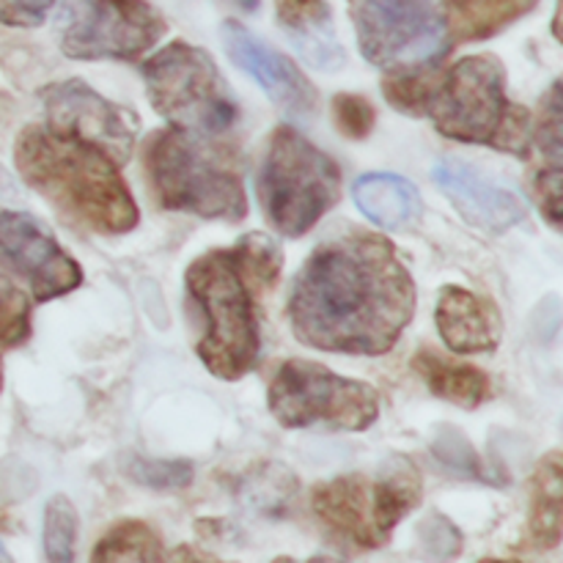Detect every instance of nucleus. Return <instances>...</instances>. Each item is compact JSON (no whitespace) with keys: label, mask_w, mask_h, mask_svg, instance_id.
I'll list each match as a JSON object with an SVG mask.
<instances>
[{"label":"nucleus","mask_w":563,"mask_h":563,"mask_svg":"<svg viewBox=\"0 0 563 563\" xmlns=\"http://www.w3.org/2000/svg\"><path fill=\"white\" fill-rule=\"evenodd\" d=\"M154 110L176 130L192 135H220L240 115L236 99L214 66L212 55L187 42H170L143 64Z\"/></svg>","instance_id":"6e6552de"},{"label":"nucleus","mask_w":563,"mask_h":563,"mask_svg":"<svg viewBox=\"0 0 563 563\" xmlns=\"http://www.w3.org/2000/svg\"><path fill=\"white\" fill-rule=\"evenodd\" d=\"M273 563H341V561H335V559H328V555H313V559H308V561H295V559H275Z\"/></svg>","instance_id":"2f4dec72"},{"label":"nucleus","mask_w":563,"mask_h":563,"mask_svg":"<svg viewBox=\"0 0 563 563\" xmlns=\"http://www.w3.org/2000/svg\"><path fill=\"white\" fill-rule=\"evenodd\" d=\"M357 209L385 231H401L418 223L423 201L410 179L396 174H366L352 187Z\"/></svg>","instance_id":"a211bd4d"},{"label":"nucleus","mask_w":563,"mask_h":563,"mask_svg":"<svg viewBox=\"0 0 563 563\" xmlns=\"http://www.w3.org/2000/svg\"><path fill=\"white\" fill-rule=\"evenodd\" d=\"M31 339V300L16 286H0V346L14 350Z\"/></svg>","instance_id":"bb28decb"},{"label":"nucleus","mask_w":563,"mask_h":563,"mask_svg":"<svg viewBox=\"0 0 563 563\" xmlns=\"http://www.w3.org/2000/svg\"><path fill=\"white\" fill-rule=\"evenodd\" d=\"M539 0H445V27L454 42H484L537 9Z\"/></svg>","instance_id":"6ab92c4d"},{"label":"nucleus","mask_w":563,"mask_h":563,"mask_svg":"<svg viewBox=\"0 0 563 563\" xmlns=\"http://www.w3.org/2000/svg\"><path fill=\"white\" fill-rule=\"evenodd\" d=\"M396 110L427 115L440 135L460 143L528 154L531 115L506 93V69L495 55H467L440 75L394 71L383 86Z\"/></svg>","instance_id":"7ed1b4c3"},{"label":"nucleus","mask_w":563,"mask_h":563,"mask_svg":"<svg viewBox=\"0 0 563 563\" xmlns=\"http://www.w3.org/2000/svg\"><path fill=\"white\" fill-rule=\"evenodd\" d=\"M0 278L20 280L33 300L47 302L75 291L82 269L33 214L0 207Z\"/></svg>","instance_id":"ddd939ff"},{"label":"nucleus","mask_w":563,"mask_h":563,"mask_svg":"<svg viewBox=\"0 0 563 563\" xmlns=\"http://www.w3.org/2000/svg\"><path fill=\"white\" fill-rule=\"evenodd\" d=\"M38 97L47 115L44 124L49 130L99 148L115 165L130 163L141 126L130 108L110 102L82 80L49 82L38 91Z\"/></svg>","instance_id":"f8f14e48"},{"label":"nucleus","mask_w":563,"mask_h":563,"mask_svg":"<svg viewBox=\"0 0 563 563\" xmlns=\"http://www.w3.org/2000/svg\"><path fill=\"white\" fill-rule=\"evenodd\" d=\"M561 82L550 88L542 104V121L537 126V152L542 165L537 174H563V113H561Z\"/></svg>","instance_id":"393cba45"},{"label":"nucleus","mask_w":563,"mask_h":563,"mask_svg":"<svg viewBox=\"0 0 563 563\" xmlns=\"http://www.w3.org/2000/svg\"><path fill=\"white\" fill-rule=\"evenodd\" d=\"M412 368H416L418 377L427 383V388L438 399L451 401L456 407H465V410H476L493 394V385H489L487 374L473 366H465V363L445 361L438 352H418L416 361H412Z\"/></svg>","instance_id":"aec40b11"},{"label":"nucleus","mask_w":563,"mask_h":563,"mask_svg":"<svg viewBox=\"0 0 563 563\" xmlns=\"http://www.w3.org/2000/svg\"><path fill=\"white\" fill-rule=\"evenodd\" d=\"M421 493L418 467L405 456H390L374 476L350 473L317 484L311 511L335 542L352 550H377L421 504Z\"/></svg>","instance_id":"423d86ee"},{"label":"nucleus","mask_w":563,"mask_h":563,"mask_svg":"<svg viewBox=\"0 0 563 563\" xmlns=\"http://www.w3.org/2000/svg\"><path fill=\"white\" fill-rule=\"evenodd\" d=\"M432 454L445 471L456 473L462 478H471V482H489V473L484 467L482 456L476 454V449L471 445V440L454 427H440V432L434 434Z\"/></svg>","instance_id":"b1692460"},{"label":"nucleus","mask_w":563,"mask_h":563,"mask_svg":"<svg viewBox=\"0 0 563 563\" xmlns=\"http://www.w3.org/2000/svg\"><path fill=\"white\" fill-rule=\"evenodd\" d=\"M563 515V471L561 454L544 456L531 478V511H528V537L537 550H555L561 542Z\"/></svg>","instance_id":"412c9836"},{"label":"nucleus","mask_w":563,"mask_h":563,"mask_svg":"<svg viewBox=\"0 0 563 563\" xmlns=\"http://www.w3.org/2000/svg\"><path fill=\"white\" fill-rule=\"evenodd\" d=\"M262 212L284 236H302L341 198V168L295 126H275L256 174Z\"/></svg>","instance_id":"0eeeda50"},{"label":"nucleus","mask_w":563,"mask_h":563,"mask_svg":"<svg viewBox=\"0 0 563 563\" xmlns=\"http://www.w3.org/2000/svg\"><path fill=\"white\" fill-rule=\"evenodd\" d=\"M0 563H11V559H9V555H5L3 548H0Z\"/></svg>","instance_id":"f704fd0d"},{"label":"nucleus","mask_w":563,"mask_h":563,"mask_svg":"<svg viewBox=\"0 0 563 563\" xmlns=\"http://www.w3.org/2000/svg\"><path fill=\"white\" fill-rule=\"evenodd\" d=\"M434 322H438L440 339L456 355L493 352L504 335V319H500L498 308L462 286L440 289Z\"/></svg>","instance_id":"dca6fc26"},{"label":"nucleus","mask_w":563,"mask_h":563,"mask_svg":"<svg viewBox=\"0 0 563 563\" xmlns=\"http://www.w3.org/2000/svg\"><path fill=\"white\" fill-rule=\"evenodd\" d=\"M478 563H522V561H515V559H484Z\"/></svg>","instance_id":"72a5a7b5"},{"label":"nucleus","mask_w":563,"mask_h":563,"mask_svg":"<svg viewBox=\"0 0 563 563\" xmlns=\"http://www.w3.org/2000/svg\"><path fill=\"white\" fill-rule=\"evenodd\" d=\"M77 509L66 495H53L44 506V555L47 563H75Z\"/></svg>","instance_id":"5701e85b"},{"label":"nucleus","mask_w":563,"mask_h":563,"mask_svg":"<svg viewBox=\"0 0 563 563\" xmlns=\"http://www.w3.org/2000/svg\"><path fill=\"white\" fill-rule=\"evenodd\" d=\"M416 313V280L390 240L335 234L313 247L289 289L291 333L339 355H385Z\"/></svg>","instance_id":"f257e3e1"},{"label":"nucleus","mask_w":563,"mask_h":563,"mask_svg":"<svg viewBox=\"0 0 563 563\" xmlns=\"http://www.w3.org/2000/svg\"><path fill=\"white\" fill-rule=\"evenodd\" d=\"M165 31L163 14L146 0H69L60 49L77 60H135Z\"/></svg>","instance_id":"9b49d317"},{"label":"nucleus","mask_w":563,"mask_h":563,"mask_svg":"<svg viewBox=\"0 0 563 563\" xmlns=\"http://www.w3.org/2000/svg\"><path fill=\"white\" fill-rule=\"evenodd\" d=\"M14 163L22 181L71 223L104 236L130 234L137 225L135 198L119 165L99 148L31 124L16 137Z\"/></svg>","instance_id":"20e7f679"},{"label":"nucleus","mask_w":563,"mask_h":563,"mask_svg":"<svg viewBox=\"0 0 563 563\" xmlns=\"http://www.w3.org/2000/svg\"><path fill=\"white\" fill-rule=\"evenodd\" d=\"M0 388H3V363H0Z\"/></svg>","instance_id":"c9c22d12"},{"label":"nucleus","mask_w":563,"mask_h":563,"mask_svg":"<svg viewBox=\"0 0 563 563\" xmlns=\"http://www.w3.org/2000/svg\"><path fill=\"white\" fill-rule=\"evenodd\" d=\"M236 3H240L242 9H245V11H256V9H258V3H262V0H236Z\"/></svg>","instance_id":"473e14b6"},{"label":"nucleus","mask_w":563,"mask_h":563,"mask_svg":"<svg viewBox=\"0 0 563 563\" xmlns=\"http://www.w3.org/2000/svg\"><path fill=\"white\" fill-rule=\"evenodd\" d=\"M275 20L308 66L335 71L346 55L335 38L333 11L328 0H275Z\"/></svg>","instance_id":"f3484780"},{"label":"nucleus","mask_w":563,"mask_h":563,"mask_svg":"<svg viewBox=\"0 0 563 563\" xmlns=\"http://www.w3.org/2000/svg\"><path fill=\"white\" fill-rule=\"evenodd\" d=\"M143 168L154 198L168 212L229 223L247 214L245 187L234 165L192 132L168 126L148 135Z\"/></svg>","instance_id":"39448f33"},{"label":"nucleus","mask_w":563,"mask_h":563,"mask_svg":"<svg viewBox=\"0 0 563 563\" xmlns=\"http://www.w3.org/2000/svg\"><path fill=\"white\" fill-rule=\"evenodd\" d=\"M280 264V247L267 234H245L236 247L198 256L187 267V297L201 322L196 352L218 379L236 383L256 368V295L278 280Z\"/></svg>","instance_id":"f03ea898"},{"label":"nucleus","mask_w":563,"mask_h":563,"mask_svg":"<svg viewBox=\"0 0 563 563\" xmlns=\"http://www.w3.org/2000/svg\"><path fill=\"white\" fill-rule=\"evenodd\" d=\"M357 47L388 71L423 69L449 49L440 0H346Z\"/></svg>","instance_id":"9d476101"},{"label":"nucleus","mask_w":563,"mask_h":563,"mask_svg":"<svg viewBox=\"0 0 563 563\" xmlns=\"http://www.w3.org/2000/svg\"><path fill=\"white\" fill-rule=\"evenodd\" d=\"M418 555L429 563H451L462 553V531L440 511H432L418 522Z\"/></svg>","instance_id":"a878e982"},{"label":"nucleus","mask_w":563,"mask_h":563,"mask_svg":"<svg viewBox=\"0 0 563 563\" xmlns=\"http://www.w3.org/2000/svg\"><path fill=\"white\" fill-rule=\"evenodd\" d=\"M126 473L132 482L143 484L152 489H179L192 482V465L181 460H143V456H132Z\"/></svg>","instance_id":"cd10ccee"},{"label":"nucleus","mask_w":563,"mask_h":563,"mask_svg":"<svg viewBox=\"0 0 563 563\" xmlns=\"http://www.w3.org/2000/svg\"><path fill=\"white\" fill-rule=\"evenodd\" d=\"M267 405L275 421L286 429L322 423L341 432H363L379 416V399L372 385L341 377L300 357H291L275 368L267 388Z\"/></svg>","instance_id":"1a4fd4ad"},{"label":"nucleus","mask_w":563,"mask_h":563,"mask_svg":"<svg viewBox=\"0 0 563 563\" xmlns=\"http://www.w3.org/2000/svg\"><path fill=\"white\" fill-rule=\"evenodd\" d=\"M220 38H223L229 58L245 75H251L286 115L300 121L311 119L317 110V91L284 53L273 49L267 42L253 36L242 22L234 20H225L220 25Z\"/></svg>","instance_id":"4468645a"},{"label":"nucleus","mask_w":563,"mask_h":563,"mask_svg":"<svg viewBox=\"0 0 563 563\" xmlns=\"http://www.w3.org/2000/svg\"><path fill=\"white\" fill-rule=\"evenodd\" d=\"M55 0H0V22L9 27H36L47 20Z\"/></svg>","instance_id":"c756f323"},{"label":"nucleus","mask_w":563,"mask_h":563,"mask_svg":"<svg viewBox=\"0 0 563 563\" xmlns=\"http://www.w3.org/2000/svg\"><path fill=\"white\" fill-rule=\"evenodd\" d=\"M170 563H229V561H220L214 559V555L203 553V550L190 548V544H181V548H176L174 555H170Z\"/></svg>","instance_id":"7c9ffc66"},{"label":"nucleus","mask_w":563,"mask_h":563,"mask_svg":"<svg viewBox=\"0 0 563 563\" xmlns=\"http://www.w3.org/2000/svg\"><path fill=\"white\" fill-rule=\"evenodd\" d=\"M91 563H165V548L152 526L121 520L99 539Z\"/></svg>","instance_id":"4be33fe9"},{"label":"nucleus","mask_w":563,"mask_h":563,"mask_svg":"<svg viewBox=\"0 0 563 563\" xmlns=\"http://www.w3.org/2000/svg\"><path fill=\"white\" fill-rule=\"evenodd\" d=\"M432 176L434 185L460 209L462 218L467 223L478 225V229L498 234V231L515 229L517 223L526 220L528 207L520 198V192H515L509 185L487 176L476 165L467 163V159H438L432 168Z\"/></svg>","instance_id":"2eb2a0df"},{"label":"nucleus","mask_w":563,"mask_h":563,"mask_svg":"<svg viewBox=\"0 0 563 563\" xmlns=\"http://www.w3.org/2000/svg\"><path fill=\"white\" fill-rule=\"evenodd\" d=\"M374 108L368 99L357 97V93H339L333 99V121L339 132L350 141H363L372 135L374 130Z\"/></svg>","instance_id":"c85d7f7f"}]
</instances>
